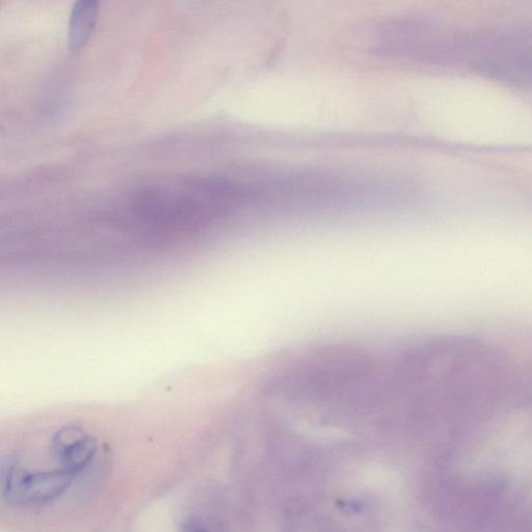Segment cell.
<instances>
[{
    "instance_id": "obj_3",
    "label": "cell",
    "mask_w": 532,
    "mask_h": 532,
    "mask_svg": "<svg viewBox=\"0 0 532 532\" xmlns=\"http://www.w3.org/2000/svg\"><path fill=\"white\" fill-rule=\"evenodd\" d=\"M99 4L96 0H78L71 10L68 45L72 52L82 50L92 37L98 21Z\"/></svg>"
},
{
    "instance_id": "obj_4",
    "label": "cell",
    "mask_w": 532,
    "mask_h": 532,
    "mask_svg": "<svg viewBox=\"0 0 532 532\" xmlns=\"http://www.w3.org/2000/svg\"><path fill=\"white\" fill-rule=\"evenodd\" d=\"M338 508L347 514H357L362 510V505L356 500H339Z\"/></svg>"
},
{
    "instance_id": "obj_2",
    "label": "cell",
    "mask_w": 532,
    "mask_h": 532,
    "mask_svg": "<svg viewBox=\"0 0 532 532\" xmlns=\"http://www.w3.org/2000/svg\"><path fill=\"white\" fill-rule=\"evenodd\" d=\"M53 458L74 477L83 472L97 454L96 439L78 425H67L53 435L50 442Z\"/></svg>"
},
{
    "instance_id": "obj_5",
    "label": "cell",
    "mask_w": 532,
    "mask_h": 532,
    "mask_svg": "<svg viewBox=\"0 0 532 532\" xmlns=\"http://www.w3.org/2000/svg\"><path fill=\"white\" fill-rule=\"evenodd\" d=\"M191 532H209V531L203 528H196V529H193Z\"/></svg>"
},
{
    "instance_id": "obj_1",
    "label": "cell",
    "mask_w": 532,
    "mask_h": 532,
    "mask_svg": "<svg viewBox=\"0 0 532 532\" xmlns=\"http://www.w3.org/2000/svg\"><path fill=\"white\" fill-rule=\"evenodd\" d=\"M73 478L74 476L63 468L32 472L9 465L3 469V496L18 507H41L66 493Z\"/></svg>"
}]
</instances>
